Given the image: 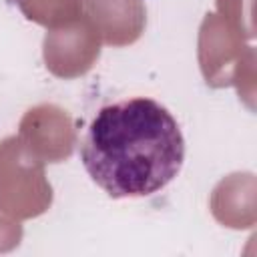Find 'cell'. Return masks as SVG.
Here are the masks:
<instances>
[{
	"mask_svg": "<svg viewBox=\"0 0 257 257\" xmlns=\"http://www.w3.org/2000/svg\"><path fill=\"white\" fill-rule=\"evenodd\" d=\"M78 153L92 183L108 197H151L181 173L185 137L167 106L137 96L102 106Z\"/></svg>",
	"mask_w": 257,
	"mask_h": 257,
	"instance_id": "cell-1",
	"label": "cell"
}]
</instances>
